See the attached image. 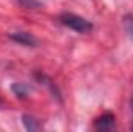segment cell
<instances>
[{"mask_svg": "<svg viewBox=\"0 0 133 132\" xmlns=\"http://www.w3.org/2000/svg\"><path fill=\"white\" fill-rule=\"evenodd\" d=\"M11 90L16 93V97H20V98L26 97V93H28V87L23 86V84H12Z\"/></svg>", "mask_w": 133, "mask_h": 132, "instance_id": "8992f818", "label": "cell"}, {"mask_svg": "<svg viewBox=\"0 0 133 132\" xmlns=\"http://www.w3.org/2000/svg\"><path fill=\"white\" fill-rule=\"evenodd\" d=\"M9 39H12L14 42L20 44V45H25V47H34L36 45V39L30 33L26 31H16V33L9 34Z\"/></svg>", "mask_w": 133, "mask_h": 132, "instance_id": "3957f363", "label": "cell"}, {"mask_svg": "<svg viewBox=\"0 0 133 132\" xmlns=\"http://www.w3.org/2000/svg\"><path fill=\"white\" fill-rule=\"evenodd\" d=\"M59 22L64 27L76 31V33H88L93 30V23L90 20H87L82 16L73 14V13H62L59 16Z\"/></svg>", "mask_w": 133, "mask_h": 132, "instance_id": "6da1fadb", "label": "cell"}, {"mask_svg": "<svg viewBox=\"0 0 133 132\" xmlns=\"http://www.w3.org/2000/svg\"><path fill=\"white\" fill-rule=\"evenodd\" d=\"M14 2H17L20 6H23L25 9H37V8H40V0H14Z\"/></svg>", "mask_w": 133, "mask_h": 132, "instance_id": "5b68a950", "label": "cell"}, {"mask_svg": "<svg viewBox=\"0 0 133 132\" xmlns=\"http://www.w3.org/2000/svg\"><path fill=\"white\" fill-rule=\"evenodd\" d=\"M115 115L111 112H105L95 120V129L96 131H110L115 128Z\"/></svg>", "mask_w": 133, "mask_h": 132, "instance_id": "7a4b0ae2", "label": "cell"}, {"mask_svg": "<svg viewBox=\"0 0 133 132\" xmlns=\"http://www.w3.org/2000/svg\"><path fill=\"white\" fill-rule=\"evenodd\" d=\"M124 28H125L127 34L133 39V16L132 14L124 16Z\"/></svg>", "mask_w": 133, "mask_h": 132, "instance_id": "52a82bcc", "label": "cell"}, {"mask_svg": "<svg viewBox=\"0 0 133 132\" xmlns=\"http://www.w3.org/2000/svg\"><path fill=\"white\" fill-rule=\"evenodd\" d=\"M23 124H25V128L28 131H37V129H40V123L36 118L30 117V115H23Z\"/></svg>", "mask_w": 133, "mask_h": 132, "instance_id": "277c9868", "label": "cell"}, {"mask_svg": "<svg viewBox=\"0 0 133 132\" xmlns=\"http://www.w3.org/2000/svg\"><path fill=\"white\" fill-rule=\"evenodd\" d=\"M132 112H133V97H132ZM133 129V128H132Z\"/></svg>", "mask_w": 133, "mask_h": 132, "instance_id": "ba28073f", "label": "cell"}]
</instances>
